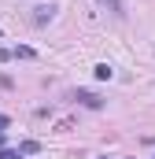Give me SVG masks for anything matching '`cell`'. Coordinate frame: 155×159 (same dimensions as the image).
<instances>
[{"label": "cell", "instance_id": "obj_1", "mask_svg": "<svg viewBox=\"0 0 155 159\" xmlns=\"http://www.w3.org/2000/svg\"><path fill=\"white\" fill-rule=\"evenodd\" d=\"M52 15H55V4H37L30 11V22L33 26H44V22H52Z\"/></svg>", "mask_w": 155, "mask_h": 159}, {"label": "cell", "instance_id": "obj_2", "mask_svg": "<svg viewBox=\"0 0 155 159\" xmlns=\"http://www.w3.org/2000/svg\"><path fill=\"white\" fill-rule=\"evenodd\" d=\"M74 100L81 104V107H92V111H100V107H104V100H100L96 93H89V89H78V93H74Z\"/></svg>", "mask_w": 155, "mask_h": 159}, {"label": "cell", "instance_id": "obj_3", "mask_svg": "<svg viewBox=\"0 0 155 159\" xmlns=\"http://www.w3.org/2000/svg\"><path fill=\"white\" fill-rule=\"evenodd\" d=\"M41 144L37 141H22V144H19V152H22V156H33V152H37Z\"/></svg>", "mask_w": 155, "mask_h": 159}, {"label": "cell", "instance_id": "obj_4", "mask_svg": "<svg viewBox=\"0 0 155 159\" xmlns=\"http://www.w3.org/2000/svg\"><path fill=\"white\" fill-rule=\"evenodd\" d=\"M111 74H115V70H111L107 63H100V67H96V78H100V81H111Z\"/></svg>", "mask_w": 155, "mask_h": 159}, {"label": "cell", "instance_id": "obj_5", "mask_svg": "<svg viewBox=\"0 0 155 159\" xmlns=\"http://www.w3.org/2000/svg\"><path fill=\"white\" fill-rule=\"evenodd\" d=\"M15 59H33V48H26V44H19V48H15Z\"/></svg>", "mask_w": 155, "mask_h": 159}, {"label": "cell", "instance_id": "obj_6", "mask_svg": "<svg viewBox=\"0 0 155 159\" xmlns=\"http://www.w3.org/2000/svg\"><path fill=\"white\" fill-rule=\"evenodd\" d=\"M0 159H22L19 148H0Z\"/></svg>", "mask_w": 155, "mask_h": 159}, {"label": "cell", "instance_id": "obj_7", "mask_svg": "<svg viewBox=\"0 0 155 159\" xmlns=\"http://www.w3.org/2000/svg\"><path fill=\"white\" fill-rule=\"evenodd\" d=\"M7 59H15V48H0V63H7Z\"/></svg>", "mask_w": 155, "mask_h": 159}, {"label": "cell", "instance_id": "obj_8", "mask_svg": "<svg viewBox=\"0 0 155 159\" xmlns=\"http://www.w3.org/2000/svg\"><path fill=\"white\" fill-rule=\"evenodd\" d=\"M107 4H111V15H118V19H122V15H126V11H122V4H118V0H107Z\"/></svg>", "mask_w": 155, "mask_h": 159}, {"label": "cell", "instance_id": "obj_9", "mask_svg": "<svg viewBox=\"0 0 155 159\" xmlns=\"http://www.w3.org/2000/svg\"><path fill=\"white\" fill-rule=\"evenodd\" d=\"M0 148H7V137H4V129H0Z\"/></svg>", "mask_w": 155, "mask_h": 159}, {"label": "cell", "instance_id": "obj_10", "mask_svg": "<svg viewBox=\"0 0 155 159\" xmlns=\"http://www.w3.org/2000/svg\"><path fill=\"white\" fill-rule=\"evenodd\" d=\"M7 122H11V119H7V115H0V129H4V126H7Z\"/></svg>", "mask_w": 155, "mask_h": 159}]
</instances>
